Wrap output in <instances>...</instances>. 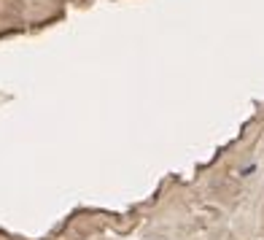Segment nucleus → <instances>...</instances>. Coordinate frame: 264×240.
<instances>
[]
</instances>
